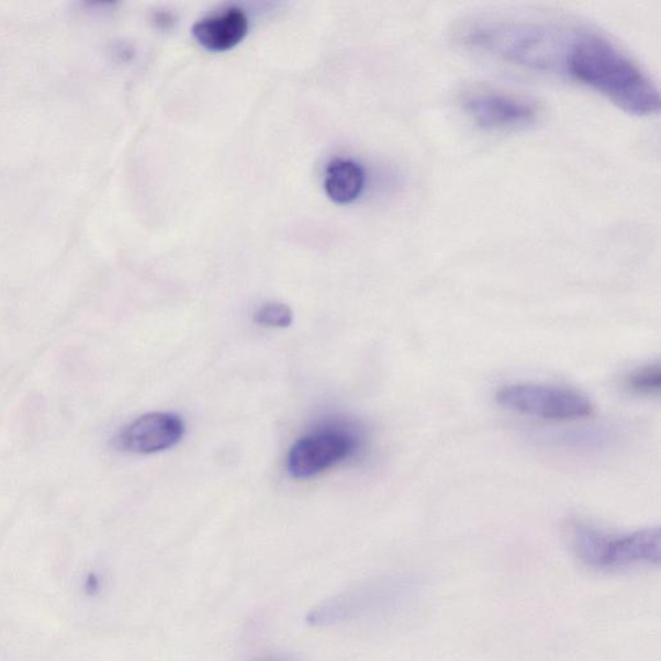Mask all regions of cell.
Instances as JSON below:
<instances>
[{
	"label": "cell",
	"instance_id": "obj_1",
	"mask_svg": "<svg viewBox=\"0 0 661 661\" xmlns=\"http://www.w3.org/2000/svg\"><path fill=\"white\" fill-rule=\"evenodd\" d=\"M418 587L407 576H384L358 584L312 609L306 623L314 628L391 615L414 600Z\"/></svg>",
	"mask_w": 661,
	"mask_h": 661
},
{
	"label": "cell",
	"instance_id": "obj_2",
	"mask_svg": "<svg viewBox=\"0 0 661 661\" xmlns=\"http://www.w3.org/2000/svg\"><path fill=\"white\" fill-rule=\"evenodd\" d=\"M571 540L579 560L594 570L623 571L660 563L661 536L658 527L615 535L578 524L572 528Z\"/></svg>",
	"mask_w": 661,
	"mask_h": 661
},
{
	"label": "cell",
	"instance_id": "obj_3",
	"mask_svg": "<svg viewBox=\"0 0 661 661\" xmlns=\"http://www.w3.org/2000/svg\"><path fill=\"white\" fill-rule=\"evenodd\" d=\"M502 407L545 421L569 422L591 416L593 403L574 389L542 385L513 384L504 386L496 394Z\"/></svg>",
	"mask_w": 661,
	"mask_h": 661
},
{
	"label": "cell",
	"instance_id": "obj_4",
	"mask_svg": "<svg viewBox=\"0 0 661 661\" xmlns=\"http://www.w3.org/2000/svg\"><path fill=\"white\" fill-rule=\"evenodd\" d=\"M462 105L477 126L486 131L525 128L540 114V108L534 100L492 88H477L468 92Z\"/></svg>",
	"mask_w": 661,
	"mask_h": 661
},
{
	"label": "cell",
	"instance_id": "obj_5",
	"mask_svg": "<svg viewBox=\"0 0 661 661\" xmlns=\"http://www.w3.org/2000/svg\"><path fill=\"white\" fill-rule=\"evenodd\" d=\"M359 440L345 430H322L291 447L288 470L296 480H310L355 455Z\"/></svg>",
	"mask_w": 661,
	"mask_h": 661
},
{
	"label": "cell",
	"instance_id": "obj_6",
	"mask_svg": "<svg viewBox=\"0 0 661 661\" xmlns=\"http://www.w3.org/2000/svg\"><path fill=\"white\" fill-rule=\"evenodd\" d=\"M186 435V424L179 415L149 413L136 418L114 437V446L123 452L153 455L170 450Z\"/></svg>",
	"mask_w": 661,
	"mask_h": 661
},
{
	"label": "cell",
	"instance_id": "obj_7",
	"mask_svg": "<svg viewBox=\"0 0 661 661\" xmlns=\"http://www.w3.org/2000/svg\"><path fill=\"white\" fill-rule=\"evenodd\" d=\"M248 29L247 14L238 7H226L198 20L193 26V34L205 49L224 53L244 41Z\"/></svg>",
	"mask_w": 661,
	"mask_h": 661
},
{
	"label": "cell",
	"instance_id": "obj_8",
	"mask_svg": "<svg viewBox=\"0 0 661 661\" xmlns=\"http://www.w3.org/2000/svg\"><path fill=\"white\" fill-rule=\"evenodd\" d=\"M366 176L362 167L349 159H335L326 170L325 190L336 203L348 204L361 195Z\"/></svg>",
	"mask_w": 661,
	"mask_h": 661
},
{
	"label": "cell",
	"instance_id": "obj_9",
	"mask_svg": "<svg viewBox=\"0 0 661 661\" xmlns=\"http://www.w3.org/2000/svg\"><path fill=\"white\" fill-rule=\"evenodd\" d=\"M631 392L640 395H658L661 388L660 365H649L631 373L627 381Z\"/></svg>",
	"mask_w": 661,
	"mask_h": 661
},
{
	"label": "cell",
	"instance_id": "obj_10",
	"mask_svg": "<svg viewBox=\"0 0 661 661\" xmlns=\"http://www.w3.org/2000/svg\"><path fill=\"white\" fill-rule=\"evenodd\" d=\"M257 325L269 328H288L292 325L293 313L283 303H267L259 307L254 315Z\"/></svg>",
	"mask_w": 661,
	"mask_h": 661
},
{
	"label": "cell",
	"instance_id": "obj_11",
	"mask_svg": "<svg viewBox=\"0 0 661 661\" xmlns=\"http://www.w3.org/2000/svg\"><path fill=\"white\" fill-rule=\"evenodd\" d=\"M261 661H292V660L282 659V658H271V659H266V660H261Z\"/></svg>",
	"mask_w": 661,
	"mask_h": 661
}]
</instances>
